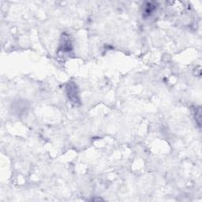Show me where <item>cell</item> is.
<instances>
[{"instance_id": "cell-2", "label": "cell", "mask_w": 202, "mask_h": 202, "mask_svg": "<svg viewBox=\"0 0 202 202\" xmlns=\"http://www.w3.org/2000/svg\"><path fill=\"white\" fill-rule=\"evenodd\" d=\"M193 115H194V118L196 119V122H197V125L201 126V109L200 107H196L194 108V112H193Z\"/></svg>"}, {"instance_id": "cell-3", "label": "cell", "mask_w": 202, "mask_h": 202, "mask_svg": "<svg viewBox=\"0 0 202 202\" xmlns=\"http://www.w3.org/2000/svg\"><path fill=\"white\" fill-rule=\"evenodd\" d=\"M61 46L63 51H70L71 50V43L68 38H63V44H61Z\"/></svg>"}, {"instance_id": "cell-1", "label": "cell", "mask_w": 202, "mask_h": 202, "mask_svg": "<svg viewBox=\"0 0 202 202\" xmlns=\"http://www.w3.org/2000/svg\"><path fill=\"white\" fill-rule=\"evenodd\" d=\"M66 93L68 98L70 99L71 103L74 105H79L80 98L76 84L72 82H70L66 84Z\"/></svg>"}]
</instances>
